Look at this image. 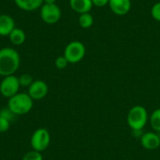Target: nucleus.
Returning a JSON list of instances; mask_svg holds the SVG:
<instances>
[{"label": "nucleus", "mask_w": 160, "mask_h": 160, "mask_svg": "<svg viewBox=\"0 0 160 160\" xmlns=\"http://www.w3.org/2000/svg\"><path fill=\"white\" fill-rule=\"evenodd\" d=\"M18 8L25 11H33L42 6L44 0H14Z\"/></svg>", "instance_id": "13"}, {"label": "nucleus", "mask_w": 160, "mask_h": 160, "mask_svg": "<svg viewBox=\"0 0 160 160\" xmlns=\"http://www.w3.org/2000/svg\"><path fill=\"white\" fill-rule=\"evenodd\" d=\"M19 79L13 75H9L4 78L0 83V94L6 98H11L18 93L20 88Z\"/></svg>", "instance_id": "7"}, {"label": "nucleus", "mask_w": 160, "mask_h": 160, "mask_svg": "<svg viewBox=\"0 0 160 160\" xmlns=\"http://www.w3.org/2000/svg\"><path fill=\"white\" fill-rule=\"evenodd\" d=\"M8 107L16 114H25L33 107V99L28 94L17 93L15 96L11 97L8 100Z\"/></svg>", "instance_id": "2"}, {"label": "nucleus", "mask_w": 160, "mask_h": 160, "mask_svg": "<svg viewBox=\"0 0 160 160\" xmlns=\"http://www.w3.org/2000/svg\"><path fill=\"white\" fill-rule=\"evenodd\" d=\"M70 8L77 13H87L93 7L92 0H69Z\"/></svg>", "instance_id": "12"}, {"label": "nucleus", "mask_w": 160, "mask_h": 160, "mask_svg": "<svg viewBox=\"0 0 160 160\" xmlns=\"http://www.w3.org/2000/svg\"><path fill=\"white\" fill-rule=\"evenodd\" d=\"M94 23V18L93 16L87 12V13H82V14H80V17H79V24L81 27L82 28H89L93 25Z\"/></svg>", "instance_id": "15"}, {"label": "nucleus", "mask_w": 160, "mask_h": 160, "mask_svg": "<svg viewBox=\"0 0 160 160\" xmlns=\"http://www.w3.org/2000/svg\"><path fill=\"white\" fill-rule=\"evenodd\" d=\"M0 116L6 118V119L8 120L9 122H11V121H13V120L15 119L16 114L8 107V108H5V109H3V110H0Z\"/></svg>", "instance_id": "18"}, {"label": "nucleus", "mask_w": 160, "mask_h": 160, "mask_svg": "<svg viewBox=\"0 0 160 160\" xmlns=\"http://www.w3.org/2000/svg\"><path fill=\"white\" fill-rule=\"evenodd\" d=\"M50 133L46 128H38L37 129L31 138V145L35 151L42 152L50 144Z\"/></svg>", "instance_id": "6"}, {"label": "nucleus", "mask_w": 160, "mask_h": 160, "mask_svg": "<svg viewBox=\"0 0 160 160\" xmlns=\"http://www.w3.org/2000/svg\"><path fill=\"white\" fill-rule=\"evenodd\" d=\"M40 17L48 24L56 23L61 18V9L56 4H44L41 6Z\"/></svg>", "instance_id": "5"}, {"label": "nucleus", "mask_w": 160, "mask_h": 160, "mask_svg": "<svg viewBox=\"0 0 160 160\" xmlns=\"http://www.w3.org/2000/svg\"><path fill=\"white\" fill-rule=\"evenodd\" d=\"M45 4H55L56 0H44Z\"/></svg>", "instance_id": "24"}, {"label": "nucleus", "mask_w": 160, "mask_h": 160, "mask_svg": "<svg viewBox=\"0 0 160 160\" xmlns=\"http://www.w3.org/2000/svg\"><path fill=\"white\" fill-rule=\"evenodd\" d=\"M48 94V85L43 81H35L28 87V95L32 99H41Z\"/></svg>", "instance_id": "8"}, {"label": "nucleus", "mask_w": 160, "mask_h": 160, "mask_svg": "<svg viewBox=\"0 0 160 160\" xmlns=\"http://www.w3.org/2000/svg\"><path fill=\"white\" fill-rule=\"evenodd\" d=\"M109 1L110 0H92V3H93V6L100 8V7H105L106 5H108Z\"/></svg>", "instance_id": "23"}, {"label": "nucleus", "mask_w": 160, "mask_h": 160, "mask_svg": "<svg viewBox=\"0 0 160 160\" xmlns=\"http://www.w3.org/2000/svg\"><path fill=\"white\" fill-rule=\"evenodd\" d=\"M85 55V47L81 41H71L69 42L64 52V56L67 58L68 63H78Z\"/></svg>", "instance_id": "4"}, {"label": "nucleus", "mask_w": 160, "mask_h": 160, "mask_svg": "<svg viewBox=\"0 0 160 160\" xmlns=\"http://www.w3.org/2000/svg\"><path fill=\"white\" fill-rule=\"evenodd\" d=\"M141 143L143 148L147 150H155L160 146L159 135L154 132H147L142 136Z\"/></svg>", "instance_id": "10"}, {"label": "nucleus", "mask_w": 160, "mask_h": 160, "mask_svg": "<svg viewBox=\"0 0 160 160\" xmlns=\"http://www.w3.org/2000/svg\"><path fill=\"white\" fill-rule=\"evenodd\" d=\"M151 15H152L153 19H155L158 22H160V2L156 3L152 7V8H151Z\"/></svg>", "instance_id": "20"}, {"label": "nucleus", "mask_w": 160, "mask_h": 160, "mask_svg": "<svg viewBox=\"0 0 160 160\" xmlns=\"http://www.w3.org/2000/svg\"><path fill=\"white\" fill-rule=\"evenodd\" d=\"M22 160H43L42 155L38 151H31L24 155Z\"/></svg>", "instance_id": "19"}, {"label": "nucleus", "mask_w": 160, "mask_h": 160, "mask_svg": "<svg viewBox=\"0 0 160 160\" xmlns=\"http://www.w3.org/2000/svg\"><path fill=\"white\" fill-rule=\"evenodd\" d=\"M20 55L12 48H3L0 50V75L9 76L19 68Z\"/></svg>", "instance_id": "1"}, {"label": "nucleus", "mask_w": 160, "mask_h": 160, "mask_svg": "<svg viewBox=\"0 0 160 160\" xmlns=\"http://www.w3.org/2000/svg\"><path fill=\"white\" fill-rule=\"evenodd\" d=\"M8 36L10 42L14 45H22L25 41V34L20 28H14Z\"/></svg>", "instance_id": "14"}, {"label": "nucleus", "mask_w": 160, "mask_h": 160, "mask_svg": "<svg viewBox=\"0 0 160 160\" xmlns=\"http://www.w3.org/2000/svg\"><path fill=\"white\" fill-rule=\"evenodd\" d=\"M148 113L143 106L137 105L131 108L128 114L127 122L130 128L135 131L141 130L144 128L147 123Z\"/></svg>", "instance_id": "3"}, {"label": "nucleus", "mask_w": 160, "mask_h": 160, "mask_svg": "<svg viewBox=\"0 0 160 160\" xmlns=\"http://www.w3.org/2000/svg\"><path fill=\"white\" fill-rule=\"evenodd\" d=\"M15 28V22L12 17L7 14L0 15V36H8Z\"/></svg>", "instance_id": "11"}, {"label": "nucleus", "mask_w": 160, "mask_h": 160, "mask_svg": "<svg viewBox=\"0 0 160 160\" xmlns=\"http://www.w3.org/2000/svg\"><path fill=\"white\" fill-rule=\"evenodd\" d=\"M68 64V61L67 60V58L63 55V56H59L55 59V67L59 69H63L65 68Z\"/></svg>", "instance_id": "21"}, {"label": "nucleus", "mask_w": 160, "mask_h": 160, "mask_svg": "<svg viewBox=\"0 0 160 160\" xmlns=\"http://www.w3.org/2000/svg\"><path fill=\"white\" fill-rule=\"evenodd\" d=\"M150 124L154 130L160 133V109L154 111L150 117Z\"/></svg>", "instance_id": "16"}, {"label": "nucleus", "mask_w": 160, "mask_h": 160, "mask_svg": "<svg viewBox=\"0 0 160 160\" xmlns=\"http://www.w3.org/2000/svg\"><path fill=\"white\" fill-rule=\"evenodd\" d=\"M108 5L114 14L124 16L128 14L131 8V0H110Z\"/></svg>", "instance_id": "9"}, {"label": "nucleus", "mask_w": 160, "mask_h": 160, "mask_svg": "<svg viewBox=\"0 0 160 160\" xmlns=\"http://www.w3.org/2000/svg\"><path fill=\"white\" fill-rule=\"evenodd\" d=\"M159 137H160V135H159Z\"/></svg>", "instance_id": "25"}, {"label": "nucleus", "mask_w": 160, "mask_h": 160, "mask_svg": "<svg viewBox=\"0 0 160 160\" xmlns=\"http://www.w3.org/2000/svg\"><path fill=\"white\" fill-rule=\"evenodd\" d=\"M9 126H10V122L7 120L6 118L0 116V132L3 133V132L8 131L9 128Z\"/></svg>", "instance_id": "22"}, {"label": "nucleus", "mask_w": 160, "mask_h": 160, "mask_svg": "<svg viewBox=\"0 0 160 160\" xmlns=\"http://www.w3.org/2000/svg\"><path fill=\"white\" fill-rule=\"evenodd\" d=\"M19 82H20V85L21 86H30L31 83L33 82V78L31 75L27 74V73H24L22 75H21L19 78Z\"/></svg>", "instance_id": "17"}]
</instances>
